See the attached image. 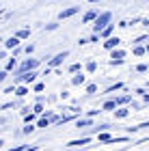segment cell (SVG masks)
Returning a JSON list of instances; mask_svg holds the SVG:
<instances>
[{
  "label": "cell",
  "mask_w": 149,
  "mask_h": 151,
  "mask_svg": "<svg viewBox=\"0 0 149 151\" xmlns=\"http://www.w3.org/2000/svg\"><path fill=\"white\" fill-rule=\"evenodd\" d=\"M110 24H112V13L110 11H101L97 15V19L93 22V30H95V35H99V32L104 30L106 26H110Z\"/></svg>",
  "instance_id": "1"
},
{
  "label": "cell",
  "mask_w": 149,
  "mask_h": 151,
  "mask_svg": "<svg viewBox=\"0 0 149 151\" xmlns=\"http://www.w3.org/2000/svg\"><path fill=\"white\" fill-rule=\"evenodd\" d=\"M37 67H39V58H26L19 63L17 67V71L15 73H28V71H37Z\"/></svg>",
  "instance_id": "2"
},
{
  "label": "cell",
  "mask_w": 149,
  "mask_h": 151,
  "mask_svg": "<svg viewBox=\"0 0 149 151\" xmlns=\"http://www.w3.org/2000/svg\"><path fill=\"white\" fill-rule=\"evenodd\" d=\"M67 56H69V52H67V50H65V52H60V54H56V56H54L50 63H48V65H50V69H56L58 65H63V60H65Z\"/></svg>",
  "instance_id": "3"
},
{
  "label": "cell",
  "mask_w": 149,
  "mask_h": 151,
  "mask_svg": "<svg viewBox=\"0 0 149 151\" xmlns=\"http://www.w3.org/2000/svg\"><path fill=\"white\" fill-rule=\"evenodd\" d=\"M78 11H80V6H67V9H63L58 13V19H69L71 15H76Z\"/></svg>",
  "instance_id": "4"
},
{
  "label": "cell",
  "mask_w": 149,
  "mask_h": 151,
  "mask_svg": "<svg viewBox=\"0 0 149 151\" xmlns=\"http://www.w3.org/2000/svg\"><path fill=\"white\" fill-rule=\"evenodd\" d=\"M110 58H112V60H110L112 65H114V63H117V65H121V63H123V58H125V52L117 47V50H112V52H110Z\"/></svg>",
  "instance_id": "5"
},
{
  "label": "cell",
  "mask_w": 149,
  "mask_h": 151,
  "mask_svg": "<svg viewBox=\"0 0 149 151\" xmlns=\"http://www.w3.org/2000/svg\"><path fill=\"white\" fill-rule=\"evenodd\" d=\"M119 45H121V39H119V37H110V39H106V41H104V47H106V50H110V52H112V50H117Z\"/></svg>",
  "instance_id": "6"
},
{
  "label": "cell",
  "mask_w": 149,
  "mask_h": 151,
  "mask_svg": "<svg viewBox=\"0 0 149 151\" xmlns=\"http://www.w3.org/2000/svg\"><path fill=\"white\" fill-rule=\"evenodd\" d=\"M97 15H99V13H97L95 9H89V11H86L84 15H82V24H91V22H95Z\"/></svg>",
  "instance_id": "7"
},
{
  "label": "cell",
  "mask_w": 149,
  "mask_h": 151,
  "mask_svg": "<svg viewBox=\"0 0 149 151\" xmlns=\"http://www.w3.org/2000/svg\"><path fill=\"white\" fill-rule=\"evenodd\" d=\"M19 47V39L17 37H9L4 41V50H17Z\"/></svg>",
  "instance_id": "8"
},
{
  "label": "cell",
  "mask_w": 149,
  "mask_h": 151,
  "mask_svg": "<svg viewBox=\"0 0 149 151\" xmlns=\"http://www.w3.org/2000/svg\"><path fill=\"white\" fill-rule=\"evenodd\" d=\"M91 138L89 136H84V138H78V140H69L67 142V147H82V145H89Z\"/></svg>",
  "instance_id": "9"
},
{
  "label": "cell",
  "mask_w": 149,
  "mask_h": 151,
  "mask_svg": "<svg viewBox=\"0 0 149 151\" xmlns=\"http://www.w3.org/2000/svg\"><path fill=\"white\" fill-rule=\"evenodd\" d=\"M112 30H114V24L106 26V28H104V30L99 32V37H101V39H110V37H112Z\"/></svg>",
  "instance_id": "10"
},
{
  "label": "cell",
  "mask_w": 149,
  "mask_h": 151,
  "mask_svg": "<svg viewBox=\"0 0 149 151\" xmlns=\"http://www.w3.org/2000/svg\"><path fill=\"white\" fill-rule=\"evenodd\" d=\"M127 114H130V108H117L114 110V119H125Z\"/></svg>",
  "instance_id": "11"
},
{
  "label": "cell",
  "mask_w": 149,
  "mask_h": 151,
  "mask_svg": "<svg viewBox=\"0 0 149 151\" xmlns=\"http://www.w3.org/2000/svg\"><path fill=\"white\" fill-rule=\"evenodd\" d=\"M101 110H117V101L114 99H108V101H104V106H101Z\"/></svg>",
  "instance_id": "12"
},
{
  "label": "cell",
  "mask_w": 149,
  "mask_h": 151,
  "mask_svg": "<svg viewBox=\"0 0 149 151\" xmlns=\"http://www.w3.org/2000/svg\"><path fill=\"white\" fill-rule=\"evenodd\" d=\"M13 69H17V60H15V58H9V60H6V65H4V71L9 73V71H13Z\"/></svg>",
  "instance_id": "13"
},
{
  "label": "cell",
  "mask_w": 149,
  "mask_h": 151,
  "mask_svg": "<svg viewBox=\"0 0 149 151\" xmlns=\"http://www.w3.org/2000/svg\"><path fill=\"white\" fill-rule=\"evenodd\" d=\"M84 80H86V78H84L82 73H76V76L71 78V84H73V86H80V84H84Z\"/></svg>",
  "instance_id": "14"
},
{
  "label": "cell",
  "mask_w": 149,
  "mask_h": 151,
  "mask_svg": "<svg viewBox=\"0 0 149 151\" xmlns=\"http://www.w3.org/2000/svg\"><path fill=\"white\" fill-rule=\"evenodd\" d=\"M93 125V121L89 119V116H86V119H78L76 121V127H91Z\"/></svg>",
  "instance_id": "15"
},
{
  "label": "cell",
  "mask_w": 149,
  "mask_h": 151,
  "mask_svg": "<svg viewBox=\"0 0 149 151\" xmlns=\"http://www.w3.org/2000/svg\"><path fill=\"white\" fill-rule=\"evenodd\" d=\"M97 140L99 142H112V136L108 132H101V134H97Z\"/></svg>",
  "instance_id": "16"
},
{
  "label": "cell",
  "mask_w": 149,
  "mask_h": 151,
  "mask_svg": "<svg viewBox=\"0 0 149 151\" xmlns=\"http://www.w3.org/2000/svg\"><path fill=\"white\" fill-rule=\"evenodd\" d=\"M15 95H17V97H26V95H28V86H24V84L17 86L15 88Z\"/></svg>",
  "instance_id": "17"
},
{
  "label": "cell",
  "mask_w": 149,
  "mask_h": 151,
  "mask_svg": "<svg viewBox=\"0 0 149 151\" xmlns=\"http://www.w3.org/2000/svg\"><path fill=\"white\" fill-rule=\"evenodd\" d=\"M28 35H30V30H28V28H22V30H17V32H15V37H17L19 41H22V39H28Z\"/></svg>",
  "instance_id": "18"
},
{
  "label": "cell",
  "mask_w": 149,
  "mask_h": 151,
  "mask_svg": "<svg viewBox=\"0 0 149 151\" xmlns=\"http://www.w3.org/2000/svg\"><path fill=\"white\" fill-rule=\"evenodd\" d=\"M35 129H37V125L28 123V125H24V127H22V134H24V136H28V134H32V132H35Z\"/></svg>",
  "instance_id": "19"
},
{
  "label": "cell",
  "mask_w": 149,
  "mask_h": 151,
  "mask_svg": "<svg viewBox=\"0 0 149 151\" xmlns=\"http://www.w3.org/2000/svg\"><path fill=\"white\" fill-rule=\"evenodd\" d=\"M134 56H143V54H147V47H143V45H134Z\"/></svg>",
  "instance_id": "20"
},
{
  "label": "cell",
  "mask_w": 149,
  "mask_h": 151,
  "mask_svg": "<svg viewBox=\"0 0 149 151\" xmlns=\"http://www.w3.org/2000/svg\"><path fill=\"white\" fill-rule=\"evenodd\" d=\"M69 73H82V65H80V63L69 65Z\"/></svg>",
  "instance_id": "21"
},
{
  "label": "cell",
  "mask_w": 149,
  "mask_h": 151,
  "mask_svg": "<svg viewBox=\"0 0 149 151\" xmlns=\"http://www.w3.org/2000/svg\"><path fill=\"white\" fill-rule=\"evenodd\" d=\"M86 71H89V73L97 71V63H95V60H89V63H86Z\"/></svg>",
  "instance_id": "22"
},
{
  "label": "cell",
  "mask_w": 149,
  "mask_h": 151,
  "mask_svg": "<svg viewBox=\"0 0 149 151\" xmlns=\"http://www.w3.org/2000/svg\"><path fill=\"white\" fill-rule=\"evenodd\" d=\"M114 101H117V106H123V104H127V101H130V95H121V97H117Z\"/></svg>",
  "instance_id": "23"
},
{
  "label": "cell",
  "mask_w": 149,
  "mask_h": 151,
  "mask_svg": "<svg viewBox=\"0 0 149 151\" xmlns=\"http://www.w3.org/2000/svg\"><path fill=\"white\" fill-rule=\"evenodd\" d=\"M48 125H50V119H48V116H41V119L37 121V127H48Z\"/></svg>",
  "instance_id": "24"
},
{
  "label": "cell",
  "mask_w": 149,
  "mask_h": 151,
  "mask_svg": "<svg viewBox=\"0 0 149 151\" xmlns=\"http://www.w3.org/2000/svg\"><path fill=\"white\" fill-rule=\"evenodd\" d=\"M136 71H138V73H147V71H149V65H147V63L136 65Z\"/></svg>",
  "instance_id": "25"
},
{
  "label": "cell",
  "mask_w": 149,
  "mask_h": 151,
  "mask_svg": "<svg viewBox=\"0 0 149 151\" xmlns=\"http://www.w3.org/2000/svg\"><path fill=\"white\" fill-rule=\"evenodd\" d=\"M41 112H43V104H39V101H37V104L32 106V114H41Z\"/></svg>",
  "instance_id": "26"
},
{
  "label": "cell",
  "mask_w": 149,
  "mask_h": 151,
  "mask_svg": "<svg viewBox=\"0 0 149 151\" xmlns=\"http://www.w3.org/2000/svg\"><path fill=\"white\" fill-rule=\"evenodd\" d=\"M43 88H45V84H43V82H37V84L32 86V91H35V93H41Z\"/></svg>",
  "instance_id": "27"
},
{
  "label": "cell",
  "mask_w": 149,
  "mask_h": 151,
  "mask_svg": "<svg viewBox=\"0 0 149 151\" xmlns=\"http://www.w3.org/2000/svg\"><path fill=\"white\" fill-rule=\"evenodd\" d=\"M32 121H35V114H32V112L24 114V123H26V125H28V123H32Z\"/></svg>",
  "instance_id": "28"
},
{
  "label": "cell",
  "mask_w": 149,
  "mask_h": 151,
  "mask_svg": "<svg viewBox=\"0 0 149 151\" xmlns=\"http://www.w3.org/2000/svg\"><path fill=\"white\" fill-rule=\"evenodd\" d=\"M58 28V24L56 22H50V24H45V30H56Z\"/></svg>",
  "instance_id": "29"
},
{
  "label": "cell",
  "mask_w": 149,
  "mask_h": 151,
  "mask_svg": "<svg viewBox=\"0 0 149 151\" xmlns=\"http://www.w3.org/2000/svg\"><path fill=\"white\" fill-rule=\"evenodd\" d=\"M95 91H97V84H89V86H86V93H89V95H93Z\"/></svg>",
  "instance_id": "30"
},
{
  "label": "cell",
  "mask_w": 149,
  "mask_h": 151,
  "mask_svg": "<svg viewBox=\"0 0 149 151\" xmlns=\"http://www.w3.org/2000/svg\"><path fill=\"white\" fill-rule=\"evenodd\" d=\"M24 52H26V54H32V52H35V45H32V43H28V45L24 47Z\"/></svg>",
  "instance_id": "31"
},
{
  "label": "cell",
  "mask_w": 149,
  "mask_h": 151,
  "mask_svg": "<svg viewBox=\"0 0 149 151\" xmlns=\"http://www.w3.org/2000/svg\"><path fill=\"white\" fill-rule=\"evenodd\" d=\"M15 88H17L15 84H11V86H6V88H4V93H15Z\"/></svg>",
  "instance_id": "32"
},
{
  "label": "cell",
  "mask_w": 149,
  "mask_h": 151,
  "mask_svg": "<svg viewBox=\"0 0 149 151\" xmlns=\"http://www.w3.org/2000/svg\"><path fill=\"white\" fill-rule=\"evenodd\" d=\"M6 76H9V73H6V71H4V69H2V71H0V84H2V82H4V80H6Z\"/></svg>",
  "instance_id": "33"
},
{
  "label": "cell",
  "mask_w": 149,
  "mask_h": 151,
  "mask_svg": "<svg viewBox=\"0 0 149 151\" xmlns=\"http://www.w3.org/2000/svg\"><path fill=\"white\" fill-rule=\"evenodd\" d=\"M101 110H89V112H86V114H89V119H91V116H95V114H99Z\"/></svg>",
  "instance_id": "34"
},
{
  "label": "cell",
  "mask_w": 149,
  "mask_h": 151,
  "mask_svg": "<svg viewBox=\"0 0 149 151\" xmlns=\"http://www.w3.org/2000/svg\"><path fill=\"white\" fill-rule=\"evenodd\" d=\"M2 58H6V50H0V60Z\"/></svg>",
  "instance_id": "35"
},
{
  "label": "cell",
  "mask_w": 149,
  "mask_h": 151,
  "mask_svg": "<svg viewBox=\"0 0 149 151\" xmlns=\"http://www.w3.org/2000/svg\"><path fill=\"white\" fill-rule=\"evenodd\" d=\"M143 101H145V104H149V95H147V93H143Z\"/></svg>",
  "instance_id": "36"
},
{
  "label": "cell",
  "mask_w": 149,
  "mask_h": 151,
  "mask_svg": "<svg viewBox=\"0 0 149 151\" xmlns=\"http://www.w3.org/2000/svg\"><path fill=\"white\" fill-rule=\"evenodd\" d=\"M2 145H4V140H2V138H0V149H2Z\"/></svg>",
  "instance_id": "37"
},
{
  "label": "cell",
  "mask_w": 149,
  "mask_h": 151,
  "mask_svg": "<svg viewBox=\"0 0 149 151\" xmlns=\"http://www.w3.org/2000/svg\"><path fill=\"white\" fill-rule=\"evenodd\" d=\"M89 2H101V0H89Z\"/></svg>",
  "instance_id": "38"
},
{
  "label": "cell",
  "mask_w": 149,
  "mask_h": 151,
  "mask_svg": "<svg viewBox=\"0 0 149 151\" xmlns=\"http://www.w3.org/2000/svg\"><path fill=\"white\" fill-rule=\"evenodd\" d=\"M0 125H4V119H0Z\"/></svg>",
  "instance_id": "39"
},
{
  "label": "cell",
  "mask_w": 149,
  "mask_h": 151,
  "mask_svg": "<svg viewBox=\"0 0 149 151\" xmlns=\"http://www.w3.org/2000/svg\"><path fill=\"white\" fill-rule=\"evenodd\" d=\"M2 15H4V13H2V11H0V17H2Z\"/></svg>",
  "instance_id": "40"
},
{
  "label": "cell",
  "mask_w": 149,
  "mask_h": 151,
  "mask_svg": "<svg viewBox=\"0 0 149 151\" xmlns=\"http://www.w3.org/2000/svg\"><path fill=\"white\" fill-rule=\"evenodd\" d=\"M147 54H149V45H147Z\"/></svg>",
  "instance_id": "41"
},
{
  "label": "cell",
  "mask_w": 149,
  "mask_h": 151,
  "mask_svg": "<svg viewBox=\"0 0 149 151\" xmlns=\"http://www.w3.org/2000/svg\"><path fill=\"white\" fill-rule=\"evenodd\" d=\"M0 11H2V4H0Z\"/></svg>",
  "instance_id": "42"
}]
</instances>
